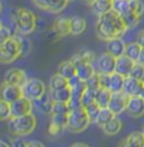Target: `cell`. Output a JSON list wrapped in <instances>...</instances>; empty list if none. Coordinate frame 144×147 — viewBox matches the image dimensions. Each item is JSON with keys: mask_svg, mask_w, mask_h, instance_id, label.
<instances>
[{"mask_svg": "<svg viewBox=\"0 0 144 147\" xmlns=\"http://www.w3.org/2000/svg\"><path fill=\"white\" fill-rule=\"evenodd\" d=\"M130 76L134 77V78H137V79H139V81L144 82V65L140 64V63H138V62H135L132 72H130Z\"/></svg>", "mask_w": 144, "mask_h": 147, "instance_id": "obj_38", "label": "cell"}, {"mask_svg": "<svg viewBox=\"0 0 144 147\" xmlns=\"http://www.w3.org/2000/svg\"><path fill=\"white\" fill-rule=\"evenodd\" d=\"M127 25L123 20L122 15L117 11H106L105 14L98 16L96 22V34L100 39L109 40L112 38H120L127 30Z\"/></svg>", "mask_w": 144, "mask_h": 147, "instance_id": "obj_1", "label": "cell"}, {"mask_svg": "<svg viewBox=\"0 0 144 147\" xmlns=\"http://www.w3.org/2000/svg\"><path fill=\"white\" fill-rule=\"evenodd\" d=\"M142 45L139 44L138 42H133V43H128L125 44V51H124V54L128 57V58L133 59L134 62H138L139 59V55H140V52H142Z\"/></svg>", "mask_w": 144, "mask_h": 147, "instance_id": "obj_27", "label": "cell"}, {"mask_svg": "<svg viewBox=\"0 0 144 147\" xmlns=\"http://www.w3.org/2000/svg\"><path fill=\"white\" fill-rule=\"evenodd\" d=\"M28 81L25 72L21 69H10L9 72H6L4 77V82L9 83V84H15L19 87H23L25 84V82Z\"/></svg>", "mask_w": 144, "mask_h": 147, "instance_id": "obj_15", "label": "cell"}, {"mask_svg": "<svg viewBox=\"0 0 144 147\" xmlns=\"http://www.w3.org/2000/svg\"><path fill=\"white\" fill-rule=\"evenodd\" d=\"M85 83H86V88L93 89V91H98V89L100 88V82H99L98 72H96L93 77H90L88 81H85Z\"/></svg>", "mask_w": 144, "mask_h": 147, "instance_id": "obj_39", "label": "cell"}, {"mask_svg": "<svg viewBox=\"0 0 144 147\" xmlns=\"http://www.w3.org/2000/svg\"><path fill=\"white\" fill-rule=\"evenodd\" d=\"M26 146H29V147H31V146H44V143L38 142V141H29L28 143H26Z\"/></svg>", "mask_w": 144, "mask_h": 147, "instance_id": "obj_45", "label": "cell"}, {"mask_svg": "<svg viewBox=\"0 0 144 147\" xmlns=\"http://www.w3.org/2000/svg\"><path fill=\"white\" fill-rule=\"evenodd\" d=\"M90 125V118L86 113L84 107H79L76 109H72L68 115V126L66 128L69 131L79 133L82 131H84L85 128H88V126Z\"/></svg>", "mask_w": 144, "mask_h": 147, "instance_id": "obj_4", "label": "cell"}, {"mask_svg": "<svg viewBox=\"0 0 144 147\" xmlns=\"http://www.w3.org/2000/svg\"><path fill=\"white\" fill-rule=\"evenodd\" d=\"M125 111L133 118H139L144 115V98L142 96H130L128 98Z\"/></svg>", "mask_w": 144, "mask_h": 147, "instance_id": "obj_10", "label": "cell"}, {"mask_svg": "<svg viewBox=\"0 0 144 147\" xmlns=\"http://www.w3.org/2000/svg\"><path fill=\"white\" fill-rule=\"evenodd\" d=\"M105 49H106V53H109L113 57L118 58V57L124 54L125 43L122 40V38H112L109 40H106Z\"/></svg>", "mask_w": 144, "mask_h": 147, "instance_id": "obj_17", "label": "cell"}, {"mask_svg": "<svg viewBox=\"0 0 144 147\" xmlns=\"http://www.w3.org/2000/svg\"><path fill=\"white\" fill-rule=\"evenodd\" d=\"M23 97V88L15 84H9V83L3 82L1 87H0V98L4 101L13 103L16 99Z\"/></svg>", "mask_w": 144, "mask_h": 147, "instance_id": "obj_8", "label": "cell"}, {"mask_svg": "<svg viewBox=\"0 0 144 147\" xmlns=\"http://www.w3.org/2000/svg\"><path fill=\"white\" fill-rule=\"evenodd\" d=\"M124 79L125 77L119 74V73H112L110 74V83H109V91L110 92H122L124 87Z\"/></svg>", "mask_w": 144, "mask_h": 147, "instance_id": "obj_25", "label": "cell"}, {"mask_svg": "<svg viewBox=\"0 0 144 147\" xmlns=\"http://www.w3.org/2000/svg\"><path fill=\"white\" fill-rule=\"evenodd\" d=\"M70 108L66 102H58L53 101V107H52V115H56V113H69Z\"/></svg>", "mask_w": 144, "mask_h": 147, "instance_id": "obj_36", "label": "cell"}, {"mask_svg": "<svg viewBox=\"0 0 144 147\" xmlns=\"http://www.w3.org/2000/svg\"><path fill=\"white\" fill-rule=\"evenodd\" d=\"M0 9H1V5H0Z\"/></svg>", "mask_w": 144, "mask_h": 147, "instance_id": "obj_53", "label": "cell"}, {"mask_svg": "<svg viewBox=\"0 0 144 147\" xmlns=\"http://www.w3.org/2000/svg\"><path fill=\"white\" fill-rule=\"evenodd\" d=\"M1 26H3V25H1V23H0V28H1Z\"/></svg>", "mask_w": 144, "mask_h": 147, "instance_id": "obj_52", "label": "cell"}, {"mask_svg": "<svg viewBox=\"0 0 144 147\" xmlns=\"http://www.w3.org/2000/svg\"><path fill=\"white\" fill-rule=\"evenodd\" d=\"M144 88V82L143 81H139V79L134 78L132 76H128L125 77L124 79V87H123V92L125 94L130 96H140Z\"/></svg>", "mask_w": 144, "mask_h": 147, "instance_id": "obj_14", "label": "cell"}, {"mask_svg": "<svg viewBox=\"0 0 144 147\" xmlns=\"http://www.w3.org/2000/svg\"><path fill=\"white\" fill-rule=\"evenodd\" d=\"M135 62L133 59L128 58L125 54L120 55L117 58V64H115V72L119 73V74L128 77L130 76V72H132L133 67H134Z\"/></svg>", "mask_w": 144, "mask_h": 147, "instance_id": "obj_16", "label": "cell"}, {"mask_svg": "<svg viewBox=\"0 0 144 147\" xmlns=\"http://www.w3.org/2000/svg\"><path fill=\"white\" fill-rule=\"evenodd\" d=\"M9 118H11L10 103L0 98V121H6Z\"/></svg>", "mask_w": 144, "mask_h": 147, "instance_id": "obj_35", "label": "cell"}, {"mask_svg": "<svg viewBox=\"0 0 144 147\" xmlns=\"http://www.w3.org/2000/svg\"><path fill=\"white\" fill-rule=\"evenodd\" d=\"M142 132H143V135H144V125H143V127H142Z\"/></svg>", "mask_w": 144, "mask_h": 147, "instance_id": "obj_51", "label": "cell"}, {"mask_svg": "<svg viewBox=\"0 0 144 147\" xmlns=\"http://www.w3.org/2000/svg\"><path fill=\"white\" fill-rule=\"evenodd\" d=\"M68 3L69 0H44L42 9L52 13H59L64 10V8H66Z\"/></svg>", "mask_w": 144, "mask_h": 147, "instance_id": "obj_19", "label": "cell"}, {"mask_svg": "<svg viewBox=\"0 0 144 147\" xmlns=\"http://www.w3.org/2000/svg\"><path fill=\"white\" fill-rule=\"evenodd\" d=\"M26 143L28 142H25V141H23L21 138H14V141H13V146H26Z\"/></svg>", "mask_w": 144, "mask_h": 147, "instance_id": "obj_44", "label": "cell"}, {"mask_svg": "<svg viewBox=\"0 0 144 147\" xmlns=\"http://www.w3.org/2000/svg\"><path fill=\"white\" fill-rule=\"evenodd\" d=\"M50 89H59V88H64V87H68L69 83H68V78H65L64 76L59 74L56 73L50 78Z\"/></svg>", "mask_w": 144, "mask_h": 147, "instance_id": "obj_32", "label": "cell"}, {"mask_svg": "<svg viewBox=\"0 0 144 147\" xmlns=\"http://www.w3.org/2000/svg\"><path fill=\"white\" fill-rule=\"evenodd\" d=\"M9 143H6V142H3V141H0V147H6Z\"/></svg>", "mask_w": 144, "mask_h": 147, "instance_id": "obj_49", "label": "cell"}, {"mask_svg": "<svg viewBox=\"0 0 144 147\" xmlns=\"http://www.w3.org/2000/svg\"><path fill=\"white\" fill-rule=\"evenodd\" d=\"M73 63L75 64V68H76V76L79 77L82 81H88L90 77H93L96 73V69L94 68L93 63L90 62H86L84 59L80 57V54H76L72 58Z\"/></svg>", "mask_w": 144, "mask_h": 147, "instance_id": "obj_7", "label": "cell"}, {"mask_svg": "<svg viewBox=\"0 0 144 147\" xmlns=\"http://www.w3.org/2000/svg\"><path fill=\"white\" fill-rule=\"evenodd\" d=\"M8 127H9V131L16 137L26 136L35 129L36 118L31 113L19 116V117H11V118H9Z\"/></svg>", "mask_w": 144, "mask_h": 147, "instance_id": "obj_2", "label": "cell"}, {"mask_svg": "<svg viewBox=\"0 0 144 147\" xmlns=\"http://www.w3.org/2000/svg\"><path fill=\"white\" fill-rule=\"evenodd\" d=\"M68 115L69 113H56L52 115V119L49 123V133L52 136H56L68 126Z\"/></svg>", "mask_w": 144, "mask_h": 147, "instance_id": "obj_13", "label": "cell"}, {"mask_svg": "<svg viewBox=\"0 0 144 147\" xmlns=\"http://www.w3.org/2000/svg\"><path fill=\"white\" fill-rule=\"evenodd\" d=\"M84 108H85V111H86V113H88V116L90 118V122H95L96 121V117H98L99 111H100V108H102V107H100L96 102H93V103H90V105L85 106Z\"/></svg>", "mask_w": 144, "mask_h": 147, "instance_id": "obj_34", "label": "cell"}, {"mask_svg": "<svg viewBox=\"0 0 144 147\" xmlns=\"http://www.w3.org/2000/svg\"><path fill=\"white\" fill-rule=\"evenodd\" d=\"M10 38H11V32L9 30V28L1 26V28H0V45H1L3 43H5Z\"/></svg>", "mask_w": 144, "mask_h": 147, "instance_id": "obj_40", "label": "cell"}, {"mask_svg": "<svg viewBox=\"0 0 144 147\" xmlns=\"http://www.w3.org/2000/svg\"><path fill=\"white\" fill-rule=\"evenodd\" d=\"M128 98H129V96L125 94L123 91L122 92H113L108 107L115 113V115H119V113L125 111L127 103H128Z\"/></svg>", "mask_w": 144, "mask_h": 147, "instance_id": "obj_12", "label": "cell"}, {"mask_svg": "<svg viewBox=\"0 0 144 147\" xmlns=\"http://www.w3.org/2000/svg\"><path fill=\"white\" fill-rule=\"evenodd\" d=\"M84 1L86 3V4H88V5H92L93 4V3H94L95 1V0H84Z\"/></svg>", "mask_w": 144, "mask_h": 147, "instance_id": "obj_48", "label": "cell"}, {"mask_svg": "<svg viewBox=\"0 0 144 147\" xmlns=\"http://www.w3.org/2000/svg\"><path fill=\"white\" fill-rule=\"evenodd\" d=\"M115 64H117V58L113 57L109 53H104V54L99 55L96 59V72L98 73H106V74H112L115 72Z\"/></svg>", "mask_w": 144, "mask_h": 147, "instance_id": "obj_9", "label": "cell"}, {"mask_svg": "<svg viewBox=\"0 0 144 147\" xmlns=\"http://www.w3.org/2000/svg\"><path fill=\"white\" fill-rule=\"evenodd\" d=\"M98 76H99L100 87H103V88H108V89H109L110 74H106V73H98Z\"/></svg>", "mask_w": 144, "mask_h": 147, "instance_id": "obj_41", "label": "cell"}, {"mask_svg": "<svg viewBox=\"0 0 144 147\" xmlns=\"http://www.w3.org/2000/svg\"><path fill=\"white\" fill-rule=\"evenodd\" d=\"M140 96H142V97H143V98H144V88H143V91H142V93H140Z\"/></svg>", "mask_w": 144, "mask_h": 147, "instance_id": "obj_50", "label": "cell"}, {"mask_svg": "<svg viewBox=\"0 0 144 147\" xmlns=\"http://www.w3.org/2000/svg\"><path fill=\"white\" fill-rule=\"evenodd\" d=\"M58 73L62 76H64L65 78H72L73 76L76 74V68H75V64L73 63V61H64L62 62L58 67Z\"/></svg>", "mask_w": 144, "mask_h": 147, "instance_id": "obj_26", "label": "cell"}, {"mask_svg": "<svg viewBox=\"0 0 144 147\" xmlns=\"http://www.w3.org/2000/svg\"><path fill=\"white\" fill-rule=\"evenodd\" d=\"M95 92L96 91H93V89H89V88L85 89V92L83 93V96H82V105H83V107H85V106L90 105V103L95 102Z\"/></svg>", "mask_w": 144, "mask_h": 147, "instance_id": "obj_37", "label": "cell"}, {"mask_svg": "<svg viewBox=\"0 0 144 147\" xmlns=\"http://www.w3.org/2000/svg\"><path fill=\"white\" fill-rule=\"evenodd\" d=\"M123 146H129V147H143L144 146V135L143 132H132L129 136H127L124 141L122 142Z\"/></svg>", "mask_w": 144, "mask_h": 147, "instance_id": "obj_20", "label": "cell"}, {"mask_svg": "<svg viewBox=\"0 0 144 147\" xmlns=\"http://www.w3.org/2000/svg\"><path fill=\"white\" fill-rule=\"evenodd\" d=\"M21 88H23V96L26 97L28 99H30L31 102L39 99L40 97H43L46 92L45 84L40 81V79H36V78L28 79Z\"/></svg>", "mask_w": 144, "mask_h": 147, "instance_id": "obj_6", "label": "cell"}, {"mask_svg": "<svg viewBox=\"0 0 144 147\" xmlns=\"http://www.w3.org/2000/svg\"><path fill=\"white\" fill-rule=\"evenodd\" d=\"M73 146H88V145L83 142H76V143H73Z\"/></svg>", "mask_w": 144, "mask_h": 147, "instance_id": "obj_47", "label": "cell"}, {"mask_svg": "<svg viewBox=\"0 0 144 147\" xmlns=\"http://www.w3.org/2000/svg\"><path fill=\"white\" fill-rule=\"evenodd\" d=\"M137 42H138L139 44L142 45V48H144V29H143V30H140V32H139L138 38H137Z\"/></svg>", "mask_w": 144, "mask_h": 147, "instance_id": "obj_43", "label": "cell"}, {"mask_svg": "<svg viewBox=\"0 0 144 147\" xmlns=\"http://www.w3.org/2000/svg\"><path fill=\"white\" fill-rule=\"evenodd\" d=\"M138 63L144 65V48L142 49V52H140V55H139V59H138Z\"/></svg>", "mask_w": 144, "mask_h": 147, "instance_id": "obj_46", "label": "cell"}, {"mask_svg": "<svg viewBox=\"0 0 144 147\" xmlns=\"http://www.w3.org/2000/svg\"><path fill=\"white\" fill-rule=\"evenodd\" d=\"M122 18H123V20H124V23H125L127 28L129 29V28H133V26H135L137 24H138V22L140 19V15H138L134 11H129V13H127V14L122 15Z\"/></svg>", "mask_w": 144, "mask_h": 147, "instance_id": "obj_33", "label": "cell"}, {"mask_svg": "<svg viewBox=\"0 0 144 147\" xmlns=\"http://www.w3.org/2000/svg\"><path fill=\"white\" fill-rule=\"evenodd\" d=\"M86 28V22L82 16H73L70 18V34L73 35H79L85 30Z\"/></svg>", "mask_w": 144, "mask_h": 147, "instance_id": "obj_22", "label": "cell"}, {"mask_svg": "<svg viewBox=\"0 0 144 147\" xmlns=\"http://www.w3.org/2000/svg\"><path fill=\"white\" fill-rule=\"evenodd\" d=\"M33 102L23 96L21 98L16 99L15 102L10 103V111H11V117H19L24 116L28 113H31Z\"/></svg>", "mask_w": 144, "mask_h": 147, "instance_id": "obj_11", "label": "cell"}, {"mask_svg": "<svg viewBox=\"0 0 144 147\" xmlns=\"http://www.w3.org/2000/svg\"><path fill=\"white\" fill-rule=\"evenodd\" d=\"M115 116L117 115L109 108V107H102V108H100V111H99L98 117H96L95 123H98V125L102 127V126H104L106 122H109L112 118H114Z\"/></svg>", "mask_w": 144, "mask_h": 147, "instance_id": "obj_30", "label": "cell"}, {"mask_svg": "<svg viewBox=\"0 0 144 147\" xmlns=\"http://www.w3.org/2000/svg\"><path fill=\"white\" fill-rule=\"evenodd\" d=\"M110 97H112V92H110L108 88L100 87L98 91L95 92V102L98 103L100 107H108Z\"/></svg>", "mask_w": 144, "mask_h": 147, "instance_id": "obj_28", "label": "cell"}, {"mask_svg": "<svg viewBox=\"0 0 144 147\" xmlns=\"http://www.w3.org/2000/svg\"><path fill=\"white\" fill-rule=\"evenodd\" d=\"M68 106H69L70 111H72V109L79 108V107H83L82 101H80V99H75V98H70L69 101H68Z\"/></svg>", "mask_w": 144, "mask_h": 147, "instance_id": "obj_42", "label": "cell"}, {"mask_svg": "<svg viewBox=\"0 0 144 147\" xmlns=\"http://www.w3.org/2000/svg\"><path fill=\"white\" fill-rule=\"evenodd\" d=\"M33 103H35L43 113H52V107H53L52 97H46V94H44L43 97H40L39 99H36V101H34Z\"/></svg>", "mask_w": 144, "mask_h": 147, "instance_id": "obj_31", "label": "cell"}, {"mask_svg": "<svg viewBox=\"0 0 144 147\" xmlns=\"http://www.w3.org/2000/svg\"><path fill=\"white\" fill-rule=\"evenodd\" d=\"M15 28L20 34H30L36 26V16L33 11L26 9H16L13 13Z\"/></svg>", "mask_w": 144, "mask_h": 147, "instance_id": "obj_3", "label": "cell"}, {"mask_svg": "<svg viewBox=\"0 0 144 147\" xmlns=\"http://www.w3.org/2000/svg\"><path fill=\"white\" fill-rule=\"evenodd\" d=\"M50 97L53 101H58V102H66L70 99L72 97V92H70V87H64V88H59V89H50Z\"/></svg>", "mask_w": 144, "mask_h": 147, "instance_id": "obj_23", "label": "cell"}, {"mask_svg": "<svg viewBox=\"0 0 144 147\" xmlns=\"http://www.w3.org/2000/svg\"><path fill=\"white\" fill-rule=\"evenodd\" d=\"M112 3L113 0H95L92 5V10L96 16L105 14L106 11L112 10Z\"/></svg>", "mask_w": 144, "mask_h": 147, "instance_id": "obj_21", "label": "cell"}, {"mask_svg": "<svg viewBox=\"0 0 144 147\" xmlns=\"http://www.w3.org/2000/svg\"><path fill=\"white\" fill-rule=\"evenodd\" d=\"M133 0H113L112 9L120 15H124L127 13L132 11Z\"/></svg>", "mask_w": 144, "mask_h": 147, "instance_id": "obj_24", "label": "cell"}, {"mask_svg": "<svg viewBox=\"0 0 144 147\" xmlns=\"http://www.w3.org/2000/svg\"><path fill=\"white\" fill-rule=\"evenodd\" d=\"M21 43L18 39L11 36L5 43L0 45V62L1 63H11L16 61L21 55Z\"/></svg>", "mask_w": 144, "mask_h": 147, "instance_id": "obj_5", "label": "cell"}, {"mask_svg": "<svg viewBox=\"0 0 144 147\" xmlns=\"http://www.w3.org/2000/svg\"><path fill=\"white\" fill-rule=\"evenodd\" d=\"M102 128H103V131L109 136L117 135V133L120 131V128H122V122H120L119 118L114 117V118H112L109 122H106L104 126H102Z\"/></svg>", "mask_w": 144, "mask_h": 147, "instance_id": "obj_29", "label": "cell"}, {"mask_svg": "<svg viewBox=\"0 0 144 147\" xmlns=\"http://www.w3.org/2000/svg\"><path fill=\"white\" fill-rule=\"evenodd\" d=\"M53 28L62 36L70 34V18H68V16H60V18H58L54 22Z\"/></svg>", "mask_w": 144, "mask_h": 147, "instance_id": "obj_18", "label": "cell"}]
</instances>
